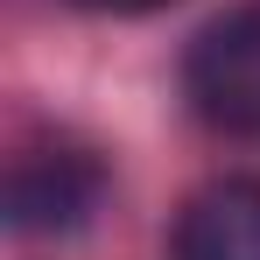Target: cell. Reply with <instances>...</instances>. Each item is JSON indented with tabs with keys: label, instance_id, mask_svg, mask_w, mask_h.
Masks as SVG:
<instances>
[{
	"label": "cell",
	"instance_id": "3",
	"mask_svg": "<svg viewBox=\"0 0 260 260\" xmlns=\"http://www.w3.org/2000/svg\"><path fill=\"white\" fill-rule=\"evenodd\" d=\"M176 260H260V183L225 176L176 218Z\"/></svg>",
	"mask_w": 260,
	"mask_h": 260
},
{
	"label": "cell",
	"instance_id": "2",
	"mask_svg": "<svg viewBox=\"0 0 260 260\" xmlns=\"http://www.w3.org/2000/svg\"><path fill=\"white\" fill-rule=\"evenodd\" d=\"M106 190V176L91 155L78 148H43V155H21L7 169V225L43 239V232H78Z\"/></svg>",
	"mask_w": 260,
	"mask_h": 260
},
{
	"label": "cell",
	"instance_id": "4",
	"mask_svg": "<svg viewBox=\"0 0 260 260\" xmlns=\"http://www.w3.org/2000/svg\"><path fill=\"white\" fill-rule=\"evenodd\" d=\"M85 7H106V14H155V7H169V0H85Z\"/></svg>",
	"mask_w": 260,
	"mask_h": 260
},
{
	"label": "cell",
	"instance_id": "1",
	"mask_svg": "<svg viewBox=\"0 0 260 260\" xmlns=\"http://www.w3.org/2000/svg\"><path fill=\"white\" fill-rule=\"evenodd\" d=\"M183 99L218 134H260V0L225 7L190 36Z\"/></svg>",
	"mask_w": 260,
	"mask_h": 260
}]
</instances>
